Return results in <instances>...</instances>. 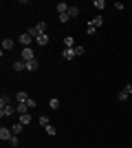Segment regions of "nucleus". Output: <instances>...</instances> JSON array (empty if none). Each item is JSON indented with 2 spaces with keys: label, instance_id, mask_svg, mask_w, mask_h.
Listing matches in <instances>:
<instances>
[{
  "label": "nucleus",
  "instance_id": "13",
  "mask_svg": "<svg viewBox=\"0 0 132 148\" xmlns=\"http://www.w3.org/2000/svg\"><path fill=\"white\" fill-rule=\"evenodd\" d=\"M13 44H16V42H13L11 38H5V40H2V51H9V49H13Z\"/></svg>",
  "mask_w": 132,
  "mask_h": 148
},
{
  "label": "nucleus",
  "instance_id": "24",
  "mask_svg": "<svg viewBox=\"0 0 132 148\" xmlns=\"http://www.w3.org/2000/svg\"><path fill=\"white\" fill-rule=\"evenodd\" d=\"M117 99H119V102H126V99H128V93L123 91V88H121V91L117 93Z\"/></svg>",
  "mask_w": 132,
  "mask_h": 148
},
{
  "label": "nucleus",
  "instance_id": "17",
  "mask_svg": "<svg viewBox=\"0 0 132 148\" xmlns=\"http://www.w3.org/2000/svg\"><path fill=\"white\" fill-rule=\"evenodd\" d=\"M93 7H95V9H99V11H104V9H106V0H95Z\"/></svg>",
  "mask_w": 132,
  "mask_h": 148
},
{
  "label": "nucleus",
  "instance_id": "16",
  "mask_svg": "<svg viewBox=\"0 0 132 148\" xmlns=\"http://www.w3.org/2000/svg\"><path fill=\"white\" fill-rule=\"evenodd\" d=\"M35 29L40 31V36H44V33H46V29H49V25H46V22H38V25H35Z\"/></svg>",
  "mask_w": 132,
  "mask_h": 148
},
{
  "label": "nucleus",
  "instance_id": "1",
  "mask_svg": "<svg viewBox=\"0 0 132 148\" xmlns=\"http://www.w3.org/2000/svg\"><path fill=\"white\" fill-rule=\"evenodd\" d=\"M18 42L22 44V49H26V47H31V42H35L29 33H20V38H18Z\"/></svg>",
  "mask_w": 132,
  "mask_h": 148
},
{
  "label": "nucleus",
  "instance_id": "11",
  "mask_svg": "<svg viewBox=\"0 0 132 148\" xmlns=\"http://www.w3.org/2000/svg\"><path fill=\"white\" fill-rule=\"evenodd\" d=\"M13 71H26V62L16 60V62H13Z\"/></svg>",
  "mask_w": 132,
  "mask_h": 148
},
{
  "label": "nucleus",
  "instance_id": "22",
  "mask_svg": "<svg viewBox=\"0 0 132 148\" xmlns=\"http://www.w3.org/2000/svg\"><path fill=\"white\" fill-rule=\"evenodd\" d=\"M44 130H46V135H51V137H53V135H55V133H57V128H55V126H53V124H49V126H46V128H44Z\"/></svg>",
  "mask_w": 132,
  "mask_h": 148
},
{
  "label": "nucleus",
  "instance_id": "6",
  "mask_svg": "<svg viewBox=\"0 0 132 148\" xmlns=\"http://www.w3.org/2000/svg\"><path fill=\"white\" fill-rule=\"evenodd\" d=\"M16 97H11V95H7V93H2V95H0V106H11V102Z\"/></svg>",
  "mask_w": 132,
  "mask_h": 148
},
{
  "label": "nucleus",
  "instance_id": "23",
  "mask_svg": "<svg viewBox=\"0 0 132 148\" xmlns=\"http://www.w3.org/2000/svg\"><path fill=\"white\" fill-rule=\"evenodd\" d=\"M49 106L53 108V111H57V108H60V99H57V97H53V99L49 102Z\"/></svg>",
  "mask_w": 132,
  "mask_h": 148
},
{
  "label": "nucleus",
  "instance_id": "31",
  "mask_svg": "<svg viewBox=\"0 0 132 148\" xmlns=\"http://www.w3.org/2000/svg\"><path fill=\"white\" fill-rule=\"evenodd\" d=\"M114 9H117V11H123V9H126V5H123V2H114Z\"/></svg>",
  "mask_w": 132,
  "mask_h": 148
},
{
  "label": "nucleus",
  "instance_id": "21",
  "mask_svg": "<svg viewBox=\"0 0 132 148\" xmlns=\"http://www.w3.org/2000/svg\"><path fill=\"white\" fill-rule=\"evenodd\" d=\"M68 16H70V18H77V16H79V7H70V9H68Z\"/></svg>",
  "mask_w": 132,
  "mask_h": 148
},
{
  "label": "nucleus",
  "instance_id": "28",
  "mask_svg": "<svg viewBox=\"0 0 132 148\" xmlns=\"http://www.w3.org/2000/svg\"><path fill=\"white\" fill-rule=\"evenodd\" d=\"M26 106H29V111H33V108L38 106V102H35V99H33V97H29V102H26Z\"/></svg>",
  "mask_w": 132,
  "mask_h": 148
},
{
  "label": "nucleus",
  "instance_id": "5",
  "mask_svg": "<svg viewBox=\"0 0 132 148\" xmlns=\"http://www.w3.org/2000/svg\"><path fill=\"white\" fill-rule=\"evenodd\" d=\"M11 137H13L11 128H5V126H2V128H0V139H2V142H9V139H11Z\"/></svg>",
  "mask_w": 132,
  "mask_h": 148
},
{
  "label": "nucleus",
  "instance_id": "20",
  "mask_svg": "<svg viewBox=\"0 0 132 148\" xmlns=\"http://www.w3.org/2000/svg\"><path fill=\"white\" fill-rule=\"evenodd\" d=\"M49 124H51L49 115H40V126H44V128H46V126H49Z\"/></svg>",
  "mask_w": 132,
  "mask_h": 148
},
{
  "label": "nucleus",
  "instance_id": "4",
  "mask_svg": "<svg viewBox=\"0 0 132 148\" xmlns=\"http://www.w3.org/2000/svg\"><path fill=\"white\" fill-rule=\"evenodd\" d=\"M29 93H24V91H20V93H16V104H26L29 102Z\"/></svg>",
  "mask_w": 132,
  "mask_h": 148
},
{
  "label": "nucleus",
  "instance_id": "10",
  "mask_svg": "<svg viewBox=\"0 0 132 148\" xmlns=\"http://www.w3.org/2000/svg\"><path fill=\"white\" fill-rule=\"evenodd\" d=\"M62 58H64V60H75V49H64Z\"/></svg>",
  "mask_w": 132,
  "mask_h": 148
},
{
  "label": "nucleus",
  "instance_id": "32",
  "mask_svg": "<svg viewBox=\"0 0 132 148\" xmlns=\"http://www.w3.org/2000/svg\"><path fill=\"white\" fill-rule=\"evenodd\" d=\"M123 91H126L128 95H130V93H132V84H126V86H123Z\"/></svg>",
  "mask_w": 132,
  "mask_h": 148
},
{
  "label": "nucleus",
  "instance_id": "15",
  "mask_svg": "<svg viewBox=\"0 0 132 148\" xmlns=\"http://www.w3.org/2000/svg\"><path fill=\"white\" fill-rule=\"evenodd\" d=\"M16 113L22 115V113H31V111H29V106H26V104H16Z\"/></svg>",
  "mask_w": 132,
  "mask_h": 148
},
{
  "label": "nucleus",
  "instance_id": "14",
  "mask_svg": "<svg viewBox=\"0 0 132 148\" xmlns=\"http://www.w3.org/2000/svg\"><path fill=\"white\" fill-rule=\"evenodd\" d=\"M38 66H40L38 60H29L26 62V71H38Z\"/></svg>",
  "mask_w": 132,
  "mask_h": 148
},
{
  "label": "nucleus",
  "instance_id": "8",
  "mask_svg": "<svg viewBox=\"0 0 132 148\" xmlns=\"http://www.w3.org/2000/svg\"><path fill=\"white\" fill-rule=\"evenodd\" d=\"M31 119H33V115H31V113H22L18 122L22 124V126H26V124H31Z\"/></svg>",
  "mask_w": 132,
  "mask_h": 148
},
{
  "label": "nucleus",
  "instance_id": "29",
  "mask_svg": "<svg viewBox=\"0 0 132 148\" xmlns=\"http://www.w3.org/2000/svg\"><path fill=\"white\" fill-rule=\"evenodd\" d=\"M57 18H60V22H62V25H66V22L70 20V16H68V13H64V16H57Z\"/></svg>",
  "mask_w": 132,
  "mask_h": 148
},
{
  "label": "nucleus",
  "instance_id": "18",
  "mask_svg": "<svg viewBox=\"0 0 132 148\" xmlns=\"http://www.w3.org/2000/svg\"><path fill=\"white\" fill-rule=\"evenodd\" d=\"M90 25H93V27H97V29H99V27L104 25V18H101V16H97V18H93V20H90Z\"/></svg>",
  "mask_w": 132,
  "mask_h": 148
},
{
  "label": "nucleus",
  "instance_id": "26",
  "mask_svg": "<svg viewBox=\"0 0 132 148\" xmlns=\"http://www.w3.org/2000/svg\"><path fill=\"white\" fill-rule=\"evenodd\" d=\"M9 144H11V148H18V144H20V139H18V135H13L11 139H9Z\"/></svg>",
  "mask_w": 132,
  "mask_h": 148
},
{
  "label": "nucleus",
  "instance_id": "27",
  "mask_svg": "<svg viewBox=\"0 0 132 148\" xmlns=\"http://www.w3.org/2000/svg\"><path fill=\"white\" fill-rule=\"evenodd\" d=\"M84 53H86V49H84L82 44H77L75 47V56H84Z\"/></svg>",
  "mask_w": 132,
  "mask_h": 148
},
{
  "label": "nucleus",
  "instance_id": "3",
  "mask_svg": "<svg viewBox=\"0 0 132 148\" xmlns=\"http://www.w3.org/2000/svg\"><path fill=\"white\" fill-rule=\"evenodd\" d=\"M22 62H29V60H35V53H33L31 47H26V49H22V58H20Z\"/></svg>",
  "mask_w": 132,
  "mask_h": 148
},
{
  "label": "nucleus",
  "instance_id": "7",
  "mask_svg": "<svg viewBox=\"0 0 132 148\" xmlns=\"http://www.w3.org/2000/svg\"><path fill=\"white\" fill-rule=\"evenodd\" d=\"M70 5H66V2H57V16H64V13H68Z\"/></svg>",
  "mask_w": 132,
  "mask_h": 148
},
{
  "label": "nucleus",
  "instance_id": "30",
  "mask_svg": "<svg viewBox=\"0 0 132 148\" xmlns=\"http://www.w3.org/2000/svg\"><path fill=\"white\" fill-rule=\"evenodd\" d=\"M95 31H97V27H93L90 22H88V27H86V33H88V36H93Z\"/></svg>",
  "mask_w": 132,
  "mask_h": 148
},
{
  "label": "nucleus",
  "instance_id": "19",
  "mask_svg": "<svg viewBox=\"0 0 132 148\" xmlns=\"http://www.w3.org/2000/svg\"><path fill=\"white\" fill-rule=\"evenodd\" d=\"M11 133H13V135H20V133H22V124H13V126H11Z\"/></svg>",
  "mask_w": 132,
  "mask_h": 148
},
{
  "label": "nucleus",
  "instance_id": "25",
  "mask_svg": "<svg viewBox=\"0 0 132 148\" xmlns=\"http://www.w3.org/2000/svg\"><path fill=\"white\" fill-rule=\"evenodd\" d=\"M26 33H29V36H31V38H33V40H35V38H38V36H40V31H38V29H35V27H31V29L26 31Z\"/></svg>",
  "mask_w": 132,
  "mask_h": 148
},
{
  "label": "nucleus",
  "instance_id": "12",
  "mask_svg": "<svg viewBox=\"0 0 132 148\" xmlns=\"http://www.w3.org/2000/svg\"><path fill=\"white\" fill-rule=\"evenodd\" d=\"M35 42H38L40 47H46V44H49V33H44V36H38V38H35Z\"/></svg>",
  "mask_w": 132,
  "mask_h": 148
},
{
  "label": "nucleus",
  "instance_id": "9",
  "mask_svg": "<svg viewBox=\"0 0 132 148\" xmlns=\"http://www.w3.org/2000/svg\"><path fill=\"white\" fill-rule=\"evenodd\" d=\"M64 49H75V38H73V36L64 38Z\"/></svg>",
  "mask_w": 132,
  "mask_h": 148
},
{
  "label": "nucleus",
  "instance_id": "2",
  "mask_svg": "<svg viewBox=\"0 0 132 148\" xmlns=\"http://www.w3.org/2000/svg\"><path fill=\"white\" fill-rule=\"evenodd\" d=\"M13 113H16V106H0V117H2V119H5V117H11V115H13Z\"/></svg>",
  "mask_w": 132,
  "mask_h": 148
}]
</instances>
